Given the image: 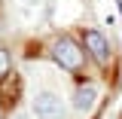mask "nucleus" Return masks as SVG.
<instances>
[{"label": "nucleus", "mask_w": 122, "mask_h": 119, "mask_svg": "<svg viewBox=\"0 0 122 119\" xmlns=\"http://www.w3.org/2000/svg\"><path fill=\"white\" fill-rule=\"evenodd\" d=\"M55 61L67 70H76L82 64V49L73 43V40H58L55 43Z\"/></svg>", "instance_id": "f03ea898"}, {"label": "nucleus", "mask_w": 122, "mask_h": 119, "mask_svg": "<svg viewBox=\"0 0 122 119\" xmlns=\"http://www.w3.org/2000/svg\"><path fill=\"white\" fill-rule=\"evenodd\" d=\"M34 113L40 119H61L64 116V107H61V98L52 95V92H40L34 98Z\"/></svg>", "instance_id": "f257e3e1"}, {"label": "nucleus", "mask_w": 122, "mask_h": 119, "mask_svg": "<svg viewBox=\"0 0 122 119\" xmlns=\"http://www.w3.org/2000/svg\"><path fill=\"white\" fill-rule=\"evenodd\" d=\"M0 73H9V55H6V49H0Z\"/></svg>", "instance_id": "39448f33"}, {"label": "nucleus", "mask_w": 122, "mask_h": 119, "mask_svg": "<svg viewBox=\"0 0 122 119\" xmlns=\"http://www.w3.org/2000/svg\"><path fill=\"white\" fill-rule=\"evenodd\" d=\"M86 49L92 52V58L98 61V64H107V58H110V46H107L104 34H98V31H86Z\"/></svg>", "instance_id": "7ed1b4c3"}, {"label": "nucleus", "mask_w": 122, "mask_h": 119, "mask_svg": "<svg viewBox=\"0 0 122 119\" xmlns=\"http://www.w3.org/2000/svg\"><path fill=\"white\" fill-rule=\"evenodd\" d=\"M73 107H76V110H92V107H95V89H92V86L76 89V95H73Z\"/></svg>", "instance_id": "20e7f679"}]
</instances>
